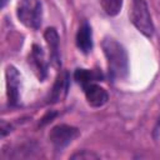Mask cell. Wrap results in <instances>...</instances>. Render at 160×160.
Masks as SVG:
<instances>
[{
    "label": "cell",
    "instance_id": "obj_13",
    "mask_svg": "<svg viewBox=\"0 0 160 160\" xmlns=\"http://www.w3.org/2000/svg\"><path fill=\"white\" fill-rule=\"evenodd\" d=\"M99 156L91 151H88V150H82V151H79L76 154H74L71 156V159H80V160H90V159H98Z\"/></svg>",
    "mask_w": 160,
    "mask_h": 160
},
{
    "label": "cell",
    "instance_id": "obj_3",
    "mask_svg": "<svg viewBox=\"0 0 160 160\" xmlns=\"http://www.w3.org/2000/svg\"><path fill=\"white\" fill-rule=\"evenodd\" d=\"M130 19L134 26L145 36L150 38L154 34V24L151 20V15L149 12V8L145 0H132Z\"/></svg>",
    "mask_w": 160,
    "mask_h": 160
},
{
    "label": "cell",
    "instance_id": "obj_9",
    "mask_svg": "<svg viewBox=\"0 0 160 160\" xmlns=\"http://www.w3.org/2000/svg\"><path fill=\"white\" fill-rule=\"evenodd\" d=\"M44 38L50 48V55L56 66H59V35L54 28H48L44 32Z\"/></svg>",
    "mask_w": 160,
    "mask_h": 160
},
{
    "label": "cell",
    "instance_id": "obj_1",
    "mask_svg": "<svg viewBox=\"0 0 160 160\" xmlns=\"http://www.w3.org/2000/svg\"><path fill=\"white\" fill-rule=\"evenodd\" d=\"M102 50L108 60L109 72L114 79H124L129 72V58L128 52L121 44L111 38H106L102 41Z\"/></svg>",
    "mask_w": 160,
    "mask_h": 160
},
{
    "label": "cell",
    "instance_id": "obj_7",
    "mask_svg": "<svg viewBox=\"0 0 160 160\" xmlns=\"http://www.w3.org/2000/svg\"><path fill=\"white\" fill-rule=\"evenodd\" d=\"M29 64H31V66L34 68V71L36 72V75L40 80H42L46 76L48 65H46V61L44 60V52H42L40 46H38V45L32 46V51H31V55H30V59H29Z\"/></svg>",
    "mask_w": 160,
    "mask_h": 160
},
{
    "label": "cell",
    "instance_id": "obj_4",
    "mask_svg": "<svg viewBox=\"0 0 160 160\" xmlns=\"http://www.w3.org/2000/svg\"><path fill=\"white\" fill-rule=\"evenodd\" d=\"M78 135H79V130L76 128L61 124V125H56L51 129L49 139L56 149L61 150L65 146H68Z\"/></svg>",
    "mask_w": 160,
    "mask_h": 160
},
{
    "label": "cell",
    "instance_id": "obj_8",
    "mask_svg": "<svg viewBox=\"0 0 160 160\" xmlns=\"http://www.w3.org/2000/svg\"><path fill=\"white\" fill-rule=\"evenodd\" d=\"M76 45L85 54L91 51V49H92V32H91V28L88 22H84L79 28L78 34H76Z\"/></svg>",
    "mask_w": 160,
    "mask_h": 160
},
{
    "label": "cell",
    "instance_id": "obj_11",
    "mask_svg": "<svg viewBox=\"0 0 160 160\" xmlns=\"http://www.w3.org/2000/svg\"><path fill=\"white\" fill-rule=\"evenodd\" d=\"M68 80L69 79H68V74L66 72H64L62 75H60L58 78L56 82H55V85L52 88V92H51L52 102H56V101L61 100L65 96V94L68 91Z\"/></svg>",
    "mask_w": 160,
    "mask_h": 160
},
{
    "label": "cell",
    "instance_id": "obj_5",
    "mask_svg": "<svg viewBox=\"0 0 160 160\" xmlns=\"http://www.w3.org/2000/svg\"><path fill=\"white\" fill-rule=\"evenodd\" d=\"M6 88H8L9 104L16 105L18 100H19L20 74L14 66H8V69H6Z\"/></svg>",
    "mask_w": 160,
    "mask_h": 160
},
{
    "label": "cell",
    "instance_id": "obj_6",
    "mask_svg": "<svg viewBox=\"0 0 160 160\" xmlns=\"http://www.w3.org/2000/svg\"><path fill=\"white\" fill-rule=\"evenodd\" d=\"M84 91H85V96H86V100H88L89 105H91L94 108L102 106L109 99V95H108L106 90L102 89L101 86L96 85L95 82L85 86Z\"/></svg>",
    "mask_w": 160,
    "mask_h": 160
},
{
    "label": "cell",
    "instance_id": "obj_10",
    "mask_svg": "<svg viewBox=\"0 0 160 160\" xmlns=\"http://www.w3.org/2000/svg\"><path fill=\"white\" fill-rule=\"evenodd\" d=\"M74 78L75 80L82 86H88L90 84H94L95 81H98L100 78H101V74L96 72V71H92V70H86V69H78L74 74Z\"/></svg>",
    "mask_w": 160,
    "mask_h": 160
},
{
    "label": "cell",
    "instance_id": "obj_2",
    "mask_svg": "<svg viewBox=\"0 0 160 160\" xmlns=\"http://www.w3.org/2000/svg\"><path fill=\"white\" fill-rule=\"evenodd\" d=\"M18 19L26 28L38 29L42 19V8L40 0H20L16 8Z\"/></svg>",
    "mask_w": 160,
    "mask_h": 160
},
{
    "label": "cell",
    "instance_id": "obj_12",
    "mask_svg": "<svg viewBox=\"0 0 160 160\" xmlns=\"http://www.w3.org/2000/svg\"><path fill=\"white\" fill-rule=\"evenodd\" d=\"M100 4L102 10L110 16L118 15L122 8V0H100Z\"/></svg>",
    "mask_w": 160,
    "mask_h": 160
}]
</instances>
